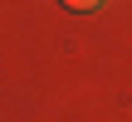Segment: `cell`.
<instances>
[{"label":"cell","instance_id":"cell-1","mask_svg":"<svg viewBox=\"0 0 132 122\" xmlns=\"http://www.w3.org/2000/svg\"><path fill=\"white\" fill-rule=\"evenodd\" d=\"M64 5H69V10H98L103 0H64Z\"/></svg>","mask_w":132,"mask_h":122}]
</instances>
